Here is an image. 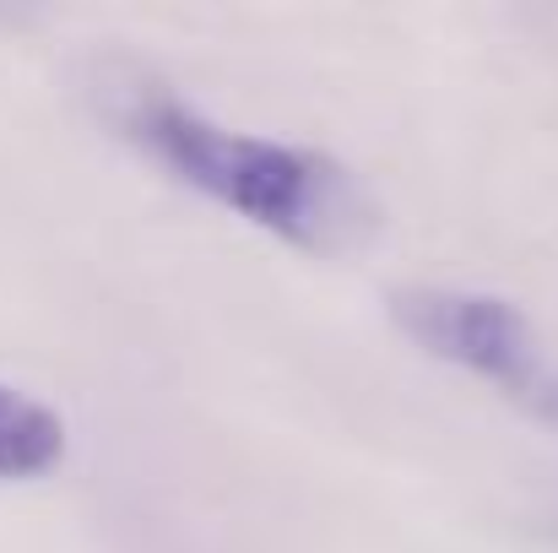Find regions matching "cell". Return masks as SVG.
I'll use <instances>...</instances> for the list:
<instances>
[{
	"instance_id": "cell-1",
	"label": "cell",
	"mask_w": 558,
	"mask_h": 553,
	"mask_svg": "<svg viewBox=\"0 0 558 553\" xmlns=\"http://www.w3.org/2000/svg\"><path fill=\"white\" fill-rule=\"evenodd\" d=\"M109 120L163 175L293 250L342 255L374 228V195L342 158L222 125L163 82H120L109 93Z\"/></svg>"
},
{
	"instance_id": "cell-2",
	"label": "cell",
	"mask_w": 558,
	"mask_h": 553,
	"mask_svg": "<svg viewBox=\"0 0 558 553\" xmlns=\"http://www.w3.org/2000/svg\"><path fill=\"white\" fill-rule=\"evenodd\" d=\"M390 315L428 359L494 385L526 418L558 429V353L515 299L417 282L390 293Z\"/></svg>"
},
{
	"instance_id": "cell-3",
	"label": "cell",
	"mask_w": 558,
	"mask_h": 553,
	"mask_svg": "<svg viewBox=\"0 0 558 553\" xmlns=\"http://www.w3.org/2000/svg\"><path fill=\"white\" fill-rule=\"evenodd\" d=\"M71 450L65 418L33 390L0 380V483H38Z\"/></svg>"
}]
</instances>
